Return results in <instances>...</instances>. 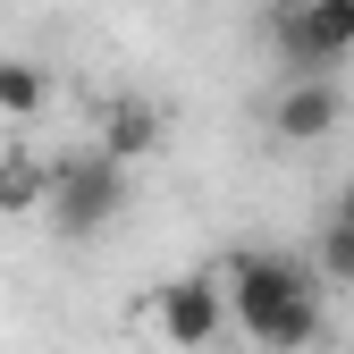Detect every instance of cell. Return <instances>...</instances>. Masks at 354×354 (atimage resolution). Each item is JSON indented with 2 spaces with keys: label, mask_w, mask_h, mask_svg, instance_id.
Returning a JSON list of instances; mask_svg holds the SVG:
<instances>
[{
  "label": "cell",
  "mask_w": 354,
  "mask_h": 354,
  "mask_svg": "<svg viewBox=\"0 0 354 354\" xmlns=\"http://www.w3.org/2000/svg\"><path fill=\"white\" fill-rule=\"evenodd\" d=\"M337 219H354V177H346V194H337Z\"/></svg>",
  "instance_id": "obj_10"
},
{
  "label": "cell",
  "mask_w": 354,
  "mask_h": 354,
  "mask_svg": "<svg viewBox=\"0 0 354 354\" xmlns=\"http://www.w3.org/2000/svg\"><path fill=\"white\" fill-rule=\"evenodd\" d=\"M42 102H51V76L26 59H0V118H34Z\"/></svg>",
  "instance_id": "obj_8"
},
{
  "label": "cell",
  "mask_w": 354,
  "mask_h": 354,
  "mask_svg": "<svg viewBox=\"0 0 354 354\" xmlns=\"http://www.w3.org/2000/svg\"><path fill=\"white\" fill-rule=\"evenodd\" d=\"M354 51V0H295L279 17V59L295 76H329Z\"/></svg>",
  "instance_id": "obj_3"
},
{
  "label": "cell",
  "mask_w": 354,
  "mask_h": 354,
  "mask_svg": "<svg viewBox=\"0 0 354 354\" xmlns=\"http://www.w3.org/2000/svg\"><path fill=\"white\" fill-rule=\"evenodd\" d=\"M313 270H321L329 287H354V219L329 211V228L313 236Z\"/></svg>",
  "instance_id": "obj_9"
},
{
  "label": "cell",
  "mask_w": 354,
  "mask_h": 354,
  "mask_svg": "<svg viewBox=\"0 0 354 354\" xmlns=\"http://www.w3.org/2000/svg\"><path fill=\"white\" fill-rule=\"evenodd\" d=\"M51 203V160L42 152H0V211H42Z\"/></svg>",
  "instance_id": "obj_7"
},
{
  "label": "cell",
  "mask_w": 354,
  "mask_h": 354,
  "mask_svg": "<svg viewBox=\"0 0 354 354\" xmlns=\"http://www.w3.org/2000/svg\"><path fill=\"white\" fill-rule=\"evenodd\" d=\"M102 152L127 160V169L152 160V152H160V110H152V102H110V110H102Z\"/></svg>",
  "instance_id": "obj_6"
},
{
  "label": "cell",
  "mask_w": 354,
  "mask_h": 354,
  "mask_svg": "<svg viewBox=\"0 0 354 354\" xmlns=\"http://www.w3.org/2000/svg\"><path fill=\"white\" fill-rule=\"evenodd\" d=\"M152 313H160V337L169 346H211L219 329H228L236 313H228V287H219V279H177V287H160V304H152Z\"/></svg>",
  "instance_id": "obj_4"
},
{
  "label": "cell",
  "mask_w": 354,
  "mask_h": 354,
  "mask_svg": "<svg viewBox=\"0 0 354 354\" xmlns=\"http://www.w3.org/2000/svg\"><path fill=\"white\" fill-rule=\"evenodd\" d=\"M42 211H51L59 236H93V228H110V219L127 211V160H110L102 144L51 160V203H42Z\"/></svg>",
  "instance_id": "obj_2"
},
{
  "label": "cell",
  "mask_w": 354,
  "mask_h": 354,
  "mask_svg": "<svg viewBox=\"0 0 354 354\" xmlns=\"http://www.w3.org/2000/svg\"><path fill=\"white\" fill-rule=\"evenodd\" d=\"M337 118H346L337 84H329V76H295L287 93L270 102V136H279V144H321V136H329Z\"/></svg>",
  "instance_id": "obj_5"
},
{
  "label": "cell",
  "mask_w": 354,
  "mask_h": 354,
  "mask_svg": "<svg viewBox=\"0 0 354 354\" xmlns=\"http://www.w3.org/2000/svg\"><path fill=\"white\" fill-rule=\"evenodd\" d=\"M228 313L253 346L304 354V346H321V270H304L287 253H261V245H236L228 253Z\"/></svg>",
  "instance_id": "obj_1"
}]
</instances>
